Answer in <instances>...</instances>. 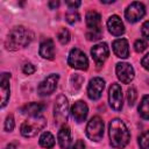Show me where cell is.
<instances>
[{
    "label": "cell",
    "mask_w": 149,
    "mask_h": 149,
    "mask_svg": "<svg viewBox=\"0 0 149 149\" xmlns=\"http://www.w3.org/2000/svg\"><path fill=\"white\" fill-rule=\"evenodd\" d=\"M31 40H33V33L29 29L20 26L13 28L9 31L5 44L8 50H19L21 48L27 47L31 42Z\"/></svg>",
    "instance_id": "1"
},
{
    "label": "cell",
    "mask_w": 149,
    "mask_h": 149,
    "mask_svg": "<svg viewBox=\"0 0 149 149\" xmlns=\"http://www.w3.org/2000/svg\"><path fill=\"white\" fill-rule=\"evenodd\" d=\"M130 134L126 125L120 119H113L109 122V140L112 147L116 149H122L129 142Z\"/></svg>",
    "instance_id": "2"
},
{
    "label": "cell",
    "mask_w": 149,
    "mask_h": 149,
    "mask_svg": "<svg viewBox=\"0 0 149 149\" xmlns=\"http://www.w3.org/2000/svg\"><path fill=\"white\" fill-rule=\"evenodd\" d=\"M47 121L43 116H30L21 125V134L24 137H33L37 135L40 130H42L45 126Z\"/></svg>",
    "instance_id": "3"
},
{
    "label": "cell",
    "mask_w": 149,
    "mask_h": 149,
    "mask_svg": "<svg viewBox=\"0 0 149 149\" xmlns=\"http://www.w3.org/2000/svg\"><path fill=\"white\" fill-rule=\"evenodd\" d=\"M54 116L58 125H65L69 116V102L65 95H58L54 106Z\"/></svg>",
    "instance_id": "4"
},
{
    "label": "cell",
    "mask_w": 149,
    "mask_h": 149,
    "mask_svg": "<svg viewBox=\"0 0 149 149\" xmlns=\"http://www.w3.org/2000/svg\"><path fill=\"white\" fill-rule=\"evenodd\" d=\"M86 135L91 141H100L104 136V121L99 116H93L86 126Z\"/></svg>",
    "instance_id": "5"
},
{
    "label": "cell",
    "mask_w": 149,
    "mask_h": 149,
    "mask_svg": "<svg viewBox=\"0 0 149 149\" xmlns=\"http://www.w3.org/2000/svg\"><path fill=\"white\" fill-rule=\"evenodd\" d=\"M68 63L71 68L78 70H86L88 68V59L86 55L78 48H74L70 51L68 57Z\"/></svg>",
    "instance_id": "6"
},
{
    "label": "cell",
    "mask_w": 149,
    "mask_h": 149,
    "mask_svg": "<svg viewBox=\"0 0 149 149\" xmlns=\"http://www.w3.org/2000/svg\"><path fill=\"white\" fill-rule=\"evenodd\" d=\"M58 79H59V76L58 74H55V73L49 74L37 86V93L40 95H49V94L54 93V91L57 87Z\"/></svg>",
    "instance_id": "7"
},
{
    "label": "cell",
    "mask_w": 149,
    "mask_h": 149,
    "mask_svg": "<svg viewBox=\"0 0 149 149\" xmlns=\"http://www.w3.org/2000/svg\"><path fill=\"white\" fill-rule=\"evenodd\" d=\"M144 14H146V8H144L143 3L136 2V1L135 2H132L127 7V9L125 12V16H126V19L130 23H134V22L140 21L144 16Z\"/></svg>",
    "instance_id": "8"
},
{
    "label": "cell",
    "mask_w": 149,
    "mask_h": 149,
    "mask_svg": "<svg viewBox=\"0 0 149 149\" xmlns=\"http://www.w3.org/2000/svg\"><path fill=\"white\" fill-rule=\"evenodd\" d=\"M108 100L109 105L114 111H121L123 99H122V91L119 84L113 83L108 90Z\"/></svg>",
    "instance_id": "9"
},
{
    "label": "cell",
    "mask_w": 149,
    "mask_h": 149,
    "mask_svg": "<svg viewBox=\"0 0 149 149\" xmlns=\"http://www.w3.org/2000/svg\"><path fill=\"white\" fill-rule=\"evenodd\" d=\"M105 87V80L100 77H94L90 80L87 86V95L91 100H98Z\"/></svg>",
    "instance_id": "10"
},
{
    "label": "cell",
    "mask_w": 149,
    "mask_h": 149,
    "mask_svg": "<svg viewBox=\"0 0 149 149\" xmlns=\"http://www.w3.org/2000/svg\"><path fill=\"white\" fill-rule=\"evenodd\" d=\"M116 76L123 84H129L134 78V69L128 63H118L116 64Z\"/></svg>",
    "instance_id": "11"
},
{
    "label": "cell",
    "mask_w": 149,
    "mask_h": 149,
    "mask_svg": "<svg viewBox=\"0 0 149 149\" xmlns=\"http://www.w3.org/2000/svg\"><path fill=\"white\" fill-rule=\"evenodd\" d=\"M108 54H109V51H108V47L106 43H98L91 49L92 58L94 59V62L98 66L104 64V62L108 57Z\"/></svg>",
    "instance_id": "12"
},
{
    "label": "cell",
    "mask_w": 149,
    "mask_h": 149,
    "mask_svg": "<svg viewBox=\"0 0 149 149\" xmlns=\"http://www.w3.org/2000/svg\"><path fill=\"white\" fill-rule=\"evenodd\" d=\"M87 113H88V108H87V105L79 100V101H76L74 105L72 106L71 108V114L73 116V119L77 121V122H83L85 121L86 116H87Z\"/></svg>",
    "instance_id": "13"
},
{
    "label": "cell",
    "mask_w": 149,
    "mask_h": 149,
    "mask_svg": "<svg viewBox=\"0 0 149 149\" xmlns=\"http://www.w3.org/2000/svg\"><path fill=\"white\" fill-rule=\"evenodd\" d=\"M87 31H101V16L95 10H90L86 14Z\"/></svg>",
    "instance_id": "14"
},
{
    "label": "cell",
    "mask_w": 149,
    "mask_h": 149,
    "mask_svg": "<svg viewBox=\"0 0 149 149\" xmlns=\"http://www.w3.org/2000/svg\"><path fill=\"white\" fill-rule=\"evenodd\" d=\"M107 28L114 36H121L125 33V26L118 15H112L107 21Z\"/></svg>",
    "instance_id": "15"
},
{
    "label": "cell",
    "mask_w": 149,
    "mask_h": 149,
    "mask_svg": "<svg viewBox=\"0 0 149 149\" xmlns=\"http://www.w3.org/2000/svg\"><path fill=\"white\" fill-rule=\"evenodd\" d=\"M113 47V51L115 54V56H118L119 58H127L129 55V48H128V42L125 38H118L113 42L112 44Z\"/></svg>",
    "instance_id": "16"
},
{
    "label": "cell",
    "mask_w": 149,
    "mask_h": 149,
    "mask_svg": "<svg viewBox=\"0 0 149 149\" xmlns=\"http://www.w3.org/2000/svg\"><path fill=\"white\" fill-rule=\"evenodd\" d=\"M40 55L45 59H54V57H55V44H54L51 38H47L41 43Z\"/></svg>",
    "instance_id": "17"
},
{
    "label": "cell",
    "mask_w": 149,
    "mask_h": 149,
    "mask_svg": "<svg viewBox=\"0 0 149 149\" xmlns=\"http://www.w3.org/2000/svg\"><path fill=\"white\" fill-rule=\"evenodd\" d=\"M9 73H2L0 79V86H1V107H5L8 99H9Z\"/></svg>",
    "instance_id": "18"
},
{
    "label": "cell",
    "mask_w": 149,
    "mask_h": 149,
    "mask_svg": "<svg viewBox=\"0 0 149 149\" xmlns=\"http://www.w3.org/2000/svg\"><path fill=\"white\" fill-rule=\"evenodd\" d=\"M58 143L62 149H69L71 146V130L65 125L58 132Z\"/></svg>",
    "instance_id": "19"
},
{
    "label": "cell",
    "mask_w": 149,
    "mask_h": 149,
    "mask_svg": "<svg viewBox=\"0 0 149 149\" xmlns=\"http://www.w3.org/2000/svg\"><path fill=\"white\" fill-rule=\"evenodd\" d=\"M45 108L44 104L41 102H29L27 105H24L21 108V112L23 114H27L29 116H38V114Z\"/></svg>",
    "instance_id": "20"
},
{
    "label": "cell",
    "mask_w": 149,
    "mask_h": 149,
    "mask_svg": "<svg viewBox=\"0 0 149 149\" xmlns=\"http://www.w3.org/2000/svg\"><path fill=\"white\" fill-rule=\"evenodd\" d=\"M40 146L43 148H52L55 146V137L52 136V134L50 132H44L41 136H40Z\"/></svg>",
    "instance_id": "21"
},
{
    "label": "cell",
    "mask_w": 149,
    "mask_h": 149,
    "mask_svg": "<svg viewBox=\"0 0 149 149\" xmlns=\"http://www.w3.org/2000/svg\"><path fill=\"white\" fill-rule=\"evenodd\" d=\"M139 113L143 119L149 120V95L148 94L142 98L139 106Z\"/></svg>",
    "instance_id": "22"
},
{
    "label": "cell",
    "mask_w": 149,
    "mask_h": 149,
    "mask_svg": "<svg viewBox=\"0 0 149 149\" xmlns=\"http://www.w3.org/2000/svg\"><path fill=\"white\" fill-rule=\"evenodd\" d=\"M57 38H58V41L62 44H66L70 41V33H69V30L65 29V28H62L58 31V34H57Z\"/></svg>",
    "instance_id": "23"
},
{
    "label": "cell",
    "mask_w": 149,
    "mask_h": 149,
    "mask_svg": "<svg viewBox=\"0 0 149 149\" xmlns=\"http://www.w3.org/2000/svg\"><path fill=\"white\" fill-rule=\"evenodd\" d=\"M139 146L141 149H149V130L144 132L139 137Z\"/></svg>",
    "instance_id": "24"
},
{
    "label": "cell",
    "mask_w": 149,
    "mask_h": 149,
    "mask_svg": "<svg viewBox=\"0 0 149 149\" xmlns=\"http://www.w3.org/2000/svg\"><path fill=\"white\" fill-rule=\"evenodd\" d=\"M136 97H137L136 90H135L134 87L128 88V91H127V100H128V105H129V106H133V105L135 104Z\"/></svg>",
    "instance_id": "25"
},
{
    "label": "cell",
    "mask_w": 149,
    "mask_h": 149,
    "mask_svg": "<svg viewBox=\"0 0 149 149\" xmlns=\"http://www.w3.org/2000/svg\"><path fill=\"white\" fill-rule=\"evenodd\" d=\"M65 19H66V21L69 22V23H74V22H77L78 20H79V14L77 13V12H74V10H69L66 14H65Z\"/></svg>",
    "instance_id": "26"
},
{
    "label": "cell",
    "mask_w": 149,
    "mask_h": 149,
    "mask_svg": "<svg viewBox=\"0 0 149 149\" xmlns=\"http://www.w3.org/2000/svg\"><path fill=\"white\" fill-rule=\"evenodd\" d=\"M147 48V43L143 41V40H136L135 43H134V49L136 52H142L144 51Z\"/></svg>",
    "instance_id": "27"
},
{
    "label": "cell",
    "mask_w": 149,
    "mask_h": 149,
    "mask_svg": "<svg viewBox=\"0 0 149 149\" xmlns=\"http://www.w3.org/2000/svg\"><path fill=\"white\" fill-rule=\"evenodd\" d=\"M5 129L7 132H12L14 129V118L13 115H8L5 121Z\"/></svg>",
    "instance_id": "28"
},
{
    "label": "cell",
    "mask_w": 149,
    "mask_h": 149,
    "mask_svg": "<svg viewBox=\"0 0 149 149\" xmlns=\"http://www.w3.org/2000/svg\"><path fill=\"white\" fill-rule=\"evenodd\" d=\"M71 80H72V83H73L74 88H79L80 85H81V83H83V80H84V78H83L81 76H79V74H73V76L71 77Z\"/></svg>",
    "instance_id": "29"
},
{
    "label": "cell",
    "mask_w": 149,
    "mask_h": 149,
    "mask_svg": "<svg viewBox=\"0 0 149 149\" xmlns=\"http://www.w3.org/2000/svg\"><path fill=\"white\" fill-rule=\"evenodd\" d=\"M22 71H23L26 74H31V73L35 72V66H34L31 63H27V64L23 65Z\"/></svg>",
    "instance_id": "30"
},
{
    "label": "cell",
    "mask_w": 149,
    "mask_h": 149,
    "mask_svg": "<svg viewBox=\"0 0 149 149\" xmlns=\"http://www.w3.org/2000/svg\"><path fill=\"white\" fill-rule=\"evenodd\" d=\"M141 31H142V35H143L147 40H149V21H147V22H144V23L142 24Z\"/></svg>",
    "instance_id": "31"
},
{
    "label": "cell",
    "mask_w": 149,
    "mask_h": 149,
    "mask_svg": "<svg viewBox=\"0 0 149 149\" xmlns=\"http://www.w3.org/2000/svg\"><path fill=\"white\" fill-rule=\"evenodd\" d=\"M141 64H142V66H143L144 69H147V70L149 71V52H148V54L142 58Z\"/></svg>",
    "instance_id": "32"
},
{
    "label": "cell",
    "mask_w": 149,
    "mask_h": 149,
    "mask_svg": "<svg viewBox=\"0 0 149 149\" xmlns=\"http://www.w3.org/2000/svg\"><path fill=\"white\" fill-rule=\"evenodd\" d=\"M71 149H85V143H84L81 140H78V141L72 146Z\"/></svg>",
    "instance_id": "33"
},
{
    "label": "cell",
    "mask_w": 149,
    "mask_h": 149,
    "mask_svg": "<svg viewBox=\"0 0 149 149\" xmlns=\"http://www.w3.org/2000/svg\"><path fill=\"white\" fill-rule=\"evenodd\" d=\"M66 5L69 6L70 9H74L80 6V2L79 1H66Z\"/></svg>",
    "instance_id": "34"
},
{
    "label": "cell",
    "mask_w": 149,
    "mask_h": 149,
    "mask_svg": "<svg viewBox=\"0 0 149 149\" xmlns=\"http://www.w3.org/2000/svg\"><path fill=\"white\" fill-rule=\"evenodd\" d=\"M57 6H58V1H51V2H49V7H50L51 9L56 8Z\"/></svg>",
    "instance_id": "35"
},
{
    "label": "cell",
    "mask_w": 149,
    "mask_h": 149,
    "mask_svg": "<svg viewBox=\"0 0 149 149\" xmlns=\"http://www.w3.org/2000/svg\"><path fill=\"white\" fill-rule=\"evenodd\" d=\"M5 149H16V144H14V143H9Z\"/></svg>",
    "instance_id": "36"
}]
</instances>
